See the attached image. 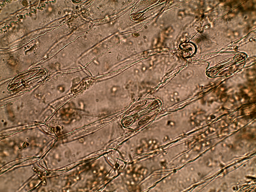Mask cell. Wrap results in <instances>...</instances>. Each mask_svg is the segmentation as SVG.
I'll use <instances>...</instances> for the list:
<instances>
[{
	"instance_id": "7a4b0ae2",
	"label": "cell",
	"mask_w": 256,
	"mask_h": 192,
	"mask_svg": "<svg viewBox=\"0 0 256 192\" xmlns=\"http://www.w3.org/2000/svg\"><path fill=\"white\" fill-rule=\"evenodd\" d=\"M168 124L171 126H173L175 125V123L172 121H169L167 124Z\"/></svg>"
},
{
	"instance_id": "6da1fadb",
	"label": "cell",
	"mask_w": 256,
	"mask_h": 192,
	"mask_svg": "<svg viewBox=\"0 0 256 192\" xmlns=\"http://www.w3.org/2000/svg\"><path fill=\"white\" fill-rule=\"evenodd\" d=\"M147 173V170L144 168H140L131 174V178L134 182H137L142 180Z\"/></svg>"
}]
</instances>
